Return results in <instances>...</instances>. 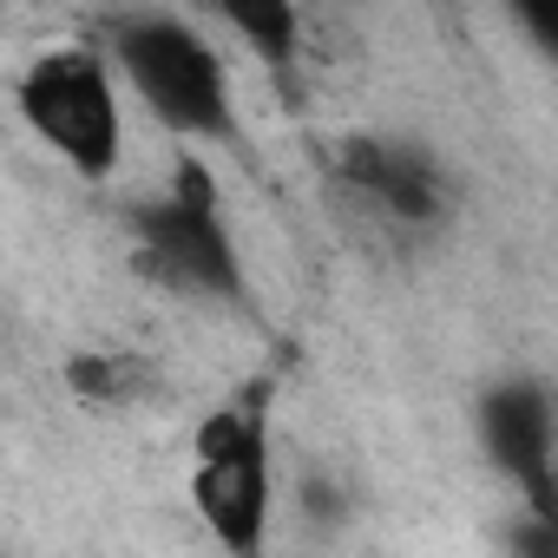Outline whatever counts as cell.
Here are the masks:
<instances>
[{
    "label": "cell",
    "mask_w": 558,
    "mask_h": 558,
    "mask_svg": "<svg viewBox=\"0 0 558 558\" xmlns=\"http://www.w3.org/2000/svg\"><path fill=\"white\" fill-rule=\"evenodd\" d=\"M217 21H223V27H230L250 53H263L276 73H290V66H296V47H303V14H296V8H283V0H223Z\"/></svg>",
    "instance_id": "52a82bcc"
},
{
    "label": "cell",
    "mask_w": 558,
    "mask_h": 558,
    "mask_svg": "<svg viewBox=\"0 0 558 558\" xmlns=\"http://www.w3.org/2000/svg\"><path fill=\"white\" fill-rule=\"evenodd\" d=\"M132 263L171 296L197 303H250V276L236 230L223 217L217 171L204 158H178L171 184L132 210Z\"/></svg>",
    "instance_id": "7a4b0ae2"
},
{
    "label": "cell",
    "mask_w": 558,
    "mask_h": 558,
    "mask_svg": "<svg viewBox=\"0 0 558 558\" xmlns=\"http://www.w3.org/2000/svg\"><path fill=\"white\" fill-rule=\"evenodd\" d=\"M191 506L223 558H263L269 551V427L256 408H217L191 434Z\"/></svg>",
    "instance_id": "277c9868"
},
{
    "label": "cell",
    "mask_w": 558,
    "mask_h": 558,
    "mask_svg": "<svg viewBox=\"0 0 558 558\" xmlns=\"http://www.w3.org/2000/svg\"><path fill=\"white\" fill-rule=\"evenodd\" d=\"M99 53L112 60L119 86L178 138L191 145H236V93L223 53L184 14H112Z\"/></svg>",
    "instance_id": "6da1fadb"
},
{
    "label": "cell",
    "mask_w": 558,
    "mask_h": 558,
    "mask_svg": "<svg viewBox=\"0 0 558 558\" xmlns=\"http://www.w3.org/2000/svg\"><path fill=\"white\" fill-rule=\"evenodd\" d=\"M512 27L558 66V0H519V8H512Z\"/></svg>",
    "instance_id": "ba28073f"
},
{
    "label": "cell",
    "mask_w": 558,
    "mask_h": 558,
    "mask_svg": "<svg viewBox=\"0 0 558 558\" xmlns=\"http://www.w3.org/2000/svg\"><path fill=\"white\" fill-rule=\"evenodd\" d=\"M480 453L525 493L532 519L558 525V401L538 375H499L473 401Z\"/></svg>",
    "instance_id": "5b68a950"
},
{
    "label": "cell",
    "mask_w": 558,
    "mask_h": 558,
    "mask_svg": "<svg viewBox=\"0 0 558 558\" xmlns=\"http://www.w3.org/2000/svg\"><path fill=\"white\" fill-rule=\"evenodd\" d=\"M336 178L395 230L421 236V230H440L453 217V184H447L440 158L414 138H381V132L349 138L336 151Z\"/></svg>",
    "instance_id": "8992f818"
},
{
    "label": "cell",
    "mask_w": 558,
    "mask_h": 558,
    "mask_svg": "<svg viewBox=\"0 0 558 558\" xmlns=\"http://www.w3.org/2000/svg\"><path fill=\"white\" fill-rule=\"evenodd\" d=\"M506 545H512V558H558V525L525 512V519L512 525V538H506Z\"/></svg>",
    "instance_id": "9c48e42d"
},
{
    "label": "cell",
    "mask_w": 558,
    "mask_h": 558,
    "mask_svg": "<svg viewBox=\"0 0 558 558\" xmlns=\"http://www.w3.org/2000/svg\"><path fill=\"white\" fill-rule=\"evenodd\" d=\"M14 106L27 132L80 178H112L125 158V106L119 73L99 47H47L14 80Z\"/></svg>",
    "instance_id": "3957f363"
}]
</instances>
